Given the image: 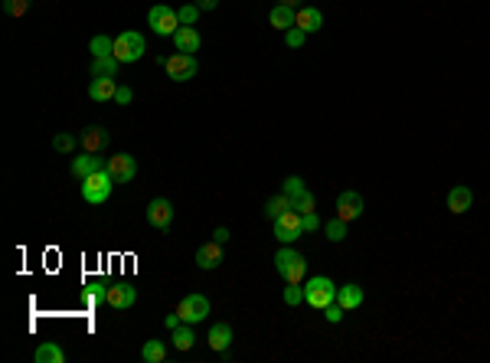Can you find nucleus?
I'll list each match as a JSON object with an SVG mask.
<instances>
[{
  "label": "nucleus",
  "mask_w": 490,
  "mask_h": 363,
  "mask_svg": "<svg viewBox=\"0 0 490 363\" xmlns=\"http://www.w3.org/2000/svg\"><path fill=\"white\" fill-rule=\"evenodd\" d=\"M288 210H294L288 193H275L272 200L265 203V216H268V219H275V216H281V213H288Z\"/></svg>",
  "instance_id": "nucleus-26"
},
{
  "label": "nucleus",
  "mask_w": 490,
  "mask_h": 363,
  "mask_svg": "<svg viewBox=\"0 0 490 363\" xmlns=\"http://www.w3.org/2000/svg\"><path fill=\"white\" fill-rule=\"evenodd\" d=\"M134 301H138V291L134 285H127V282H118V285H108V308L114 311H127V308H134Z\"/></svg>",
  "instance_id": "nucleus-10"
},
{
  "label": "nucleus",
  "mask_w": 490,
  "mask_h": 363,
  "mask_svg": "<svg viewBox=\"0 0 490 363\" xmlns=\"http://www.w3.org/2000/svg\"><path fill=\"white\" fill-rule=\"evenodd\" d=\"M147 223L154 229H170L174 223V203L167 200V197H157V200L147 203Z\"/></svg>",
  "instance_id": "nucleus-9"
},
{
  "label": "nucleus",
  "mask_w": 490,
  "mask_h": 363,
  "mask_svg": "<svg viewBox=\"0 0 490 363\" xmlns=\"http://www.w3.org/2000/svg\"><path fill=\"white\" fill-rule=\"evenodd\" d=\"M193 3H196L200 10H216V3H219V0H193Z\"/></svg>",
  "instance_id": "nucleus-43"
},
{
  "label": "nucleus",
  "mask_w": 490,
  "mask_h": 363,
  "mask_svg": "<svg viewBox=\"0 0 490 363\" xmlns=\"http://www.w3.org/2000/svg\"><path fill=\"white\" fill-rule=\"evenodd\" d=\"M170 39H174L176 52H200V46H203V37L196 33V26H180Z\"/></svg>",
  "instance_id": "nucleus-16"
},
{
  "label": "nucleus",
  "mask_w": 490,
  "mask_h": 363,
  "mask_svg": "<svg viewBox=\"0 0 490 363\" xmlns=\"http://www.w3.org/2000/svg\"><path fill=\"white\" fill-rule=\"evenodd\" d=\"M170 344H174L180 353L193 351V344H196V334H193V327H190V324L174 327V334H170Z\"/></svg>",
  "instance_id": "nucleus-23"
},
{
  "label": "nucleus",
  "mask_w": 490,
  "mask_h": 363,
  "mask_svg": "<svg viewBox=\"0 0 490 363\" xmlns=\"http://www.w3.org/2000/svg\"><path fill=\"white\" fill-rule=\"evenodd\" d=\"M114 95H118V79H92L88 86L92 101H114Z\"/></svg>",
  "instance_id": "nucleus-17"
},
{
  "label": "nucleus",
  "mask_w": 490,
  "mask_h": 363,
  "mask_svg": "<svg viewBox=\"0 0 490 363\" xmlns=\"http://www.w3.org/2000/svg\"><path fill=\"white\" fill-rule=\"evenodd\" d=\"M95 170H105V161H101V154H88V150H82L79 157H72V177L85 180V177H92Z\"/></svg>",
  "instance_id": "nucleus-14"
},
{
  "label": "nucleus",
  "mask_w": 490,
  "mask_h": 363,
  "mask_svg": "<svg viewBox=\"0 0 490 363\" xmlns=\"http://www.w3.org/2000/svg\"><path fill=\"white\" fill-rule=\"evenodd\" d=\"M272 223H275V239L281 246H291V242H298L304 236V213H298V210L275 216Z\"/></svg>",
  "instance_id": "nucleus-3"
},
{
  "label": "nucleus",
  "mask_w": 490,
  "mask_h": 363,
  "mask_svg": "<svg viewBox=\"0 0 490 363\" xmlns=\"http://www.w3.org/2000/svg\"><path fill=\"white\" fill-rule=\"evenodd\" d=\"M144 52H147L144 37L134 33V30H125L121 37H114V59H118V63H138Z\"/></svg>",
  "instance_id": "nucleus-4"
},
{
  "label": "nucleus",
  "mask_w": 490,
  "mask_h": 363,
  "mask_svg": "<svg viewBox=\"0 0 490 363\" xmlns=\"http://www.w3.org/2000/svg\"><path fill=\"white\" fill-rule=\"evenodd\" d=\"M112 187H114V177L108 174V167H105V170H95L92 177L82 180V200L92 203V206H101V203L112 197Z\"/></svg>",
  "instance_id": "nucleus-1"
},
{
  "label": "nucleus",
  "mask_w": 490,
  "mask_h": 363,
  "mask_svg": "<svg viewBox=\"0 0 490 363\" xmlns=\"http://www.w3.org/2000/svg\"><path fill=\"white\" fill-rule=\"evenodd\" d=\"M314 229H320V219H317V213H304V233H314Z\"/></svg>",
  "instance_id": "nucleus-41"
},
{
  "label": "nucleus",
  "mask_w": 490,
  "mask_h": 363,
  "mask_svg": "<svg viewBox=\"0 0 490 363\" xmlns=\"http://www.w3.org/2000/svg\"><path fill=\"white\" fill-rule=\"evenodd\" d=\"M324 233H327L330 242H343V239H347V223H343L340 216H334V219L324 226Z\"/></svg>",
  "instance_id": "nucleus-32"
},
{
  "label": "nucleus",
  "mask_w": 490,
  "mask_h": 363,
  "mask_svg": "<svg viewBox=\"0 0 490 363\" xmlns=\"http://www.w3.org/2000/svg\"><path fill=\"white\" fill-rule=\"evenodd\" d=\"M88 50H92V56H114V39L99 33V37H92Z\"/></svg>",
  "instance_id": "nucleus-31"
},
{
  "label": "nucleus",
  "mask_w": 490,
  "mask_h": 363,
  "mask_svg": "<svg viewBox=\"0 0 490 363\" xmlns=\"http://www.w3.org/2000/svg\"><path fill=\"white\" fill-rule=\"evenodd\" d=\"M343 314H347V308H343L340 301H334V304H327L324 308V317L330 321V324H340V321H343Z\"/></svg>",
  "instance_id": "nucleus-39"
},
{
  "label": "nucleus",
  "mask_w": 490,
  "mask_h": 363,
  "mask_svg": "<svg viewBox=\"0 0 490 363\" xmlns=\"http://www.w3.org/2000/svg\"><path fill=\"white\" fill-rule=\"evenodd\" d=\"M301 301H304V285H288L285 288V304L288 308H298Z\"/></svg>",
  "instance_id": "nucleus-38"
},
{
  "label": "nucleus",
  "mask_w": 490,
  "mask_h": 363,
  "mask_svg": "<svg viewBox=\"0 0 490 363\" xmlns=\"http://www.w3.org/2000/svg\"><path fill=\"white\" fill-rule=\"evenodd\" d=\"M147 23L157 37H174L176 30H180V20H176V10L174 7H167V3H154L151 13H147Z\"/></svg>",
  "instance_id": "nucleus-6"
},
{
  "label": "nucleus",
  "mask_w": 490,
  "mask_h": 363,
  "mask_svg": "<svg viewBox=\"0 0 490 363\" xmlns=\"http://www.w3.org/2000/svg\"><path fill=\"white\" fill-rule=\"evenodd\" d=\"M82 301H85V304H101V301H108V282H92V285L82 291Z\"/></svg>",
  "instance_id": "nucleus-28"
},
{
  "label": "nucleus",
  "mask_w": 490,
  "mask_h": 363,
  "mask_svg": "<svg viewBox=\"0 0 490 363\" xmlns=\"http://www.w3.org/2000/svg\"><path fill=\"white\" fill-rule=\"evenodd\" d=\"M118 69H121V63L114 56H92V66H88L92 79H114Z\"/></svg>",
  "instance_id": "nucleus-18"
},
{
  "label": "nucleus",
  "mask_w": 490,
  "mask_h": 363,
  "mask_svg": "<svg viewBox=\"0 0 490 363\" xmlns=\"http://www.w3.org/2000/svg\"><path fill=\"white\" fill-rule=\"evenodd\" d=\"M213 239H216V242H219V246H226L229 239H232V233H229L226 226H216V233H213Z\"/></svg>",
  "instance_id": "nucleus-42"
},
{
  "label": "nucleus",
  "mask_w": 490,
  "mask_h": 363,
  "mask_svg": "<svg viewBox=\"0 0 490 363\" xmlns=\"http://www.w3.org/2000/svg\"><path fill=\"white\" fill-rule=\"evenodd\" d=\"M304 301L317 308V311H324L327 304H334L337 301V288H334V282L327 275H314L307 278V285H304Z\"/></svg>",
  "instance_id": "nucleus-2"
},
{
  "label": "nucleus",
  "mask_w": 490,
  "mask_h": 363,
  "mask_svg": "<svg viewBox=\"0 0 490 363\" xmlns=\"http://www.w3.org/2000/svg\"><path fill=\"white\" fill-rule=\"evenodd\" d=\"M79 141H82V150H88V154H101V150L108 148V131H105L101 125H92L79 135Z\"/></svg>",
  "instance_id": "nucleus-15"
},
{
  "label": "nucleus",
  "mask_w": 490,
  "mask_h": 363,
  "mask_svg": "<svg viewBox=\"0 0 490 363\" xmlns=\"http://www.w3.org/2000/svg\"><path fill=\"white\" fill-rule=\"evenodd\" d=\"M294 26H301L304 33H317V30L324 26V13L317 10V7H301V10H298V23Z\"/></svg>",
  "instance_id": "nucleus-22"
},
{
  "label": "nucleus",
  "mask_w": 490,
  "mask_h": 363,
  "mask_svg": "<svg viewBox=\"0 0 490 363\" xmlns=\"http://www.w3.org/2000/svg\"><path fill=\"white\" fill-rule=\"evenodd\" d=\"M26 10H30V0H3V13L13 17V20H17V17H23Z\"/></svg>",
  "instance_id": "nucleus-36"
},
{
  "label": "nucleus",
  "mask_w": 490,
  "mask_h": 363,
  "mask_svg": "<svg viewBox=\"0 0 490 363\" xmlns=\"http://www.w3.org/2000/svg\"><path fill=\"white\" fill-rule=\"evenodd\" d=\"M141 360L144 363H163L167 360V344L163 340H144V347H141Z\"/></svg>",
  "instance_id": "nucleus-24"
},
{
  "label": "nucleus",
  "mask_w": 490,
  "mask_h": 363,
  "mask_svg": "<svg viewBox=\"0 0 490 363\" xmlns=\"http://www.w3.org/2000/svg\"><path fill=\"white\" fill-rule=\"evenodd\" d=\"M304 39H307V33H304L301 26H291V30H285V43H288V50H301Z\"/></svg>",
  "instance_id": "nucleus-35"
},
{
  "label": "nucleus",
  "mask_w": 490,
  "mask_h": 363,
  "mask_svg": "<svg viewBox=\"0 0 490 363\" xmlns=\"http://www.w3.org/2000/svg\"><path fill=\"white\" fill-rule=\"evenodd\" d=\"M471 203H474V193L467 187H451V193H448V210H451L454 216H461L471 210Z\"/></svg>",
  "instance_id": "nucleus-21"
},
{
  "label": "nucleus",
  "mask_w": 490,
  "mask_h": 363,
  "mask_svg": "<svg viewBox=\"0 0 490 363\" xmlns=\"http://www.w3.org/2000/svg\"><path fill=\"white\" fill-rule=\"evenodd\" d=\"M176 311L183 317V324H200L203 317H210V298L206 295H187L176 304Z\"/></svg>",
  "instance_id": "nucleus-7"
},
{
  "label": "nucleus",
  "mask_w": 490,
  "mask_h": 363,
  "mask_svg": "<svg viewBox=\"0 0 490 363\" xmlns=\"http://www.w3.org/2000/svg\"><path fill=\"white\" fill-rule=\"evenodd\" d=\"M105 167H108V174L114 177V184H131L134 180V174H138V161L131 157V154H112L108 161H105Z\"/></svg>",
  "instance_id": "nucleus-8"
},
{
  "label": "nucleus",
  "mask_w": 490,
  "mask_h": 363,
  "mask_svg": "<svg viewBox=\"0 0 490 363\" xmlns=\"http://www.w3.org/2000/svg\"><path fill=\"white\" fill-rule=\"evenodd\" d=\"M223 249H226V246H219L216 239L203 242L200 249H196V265H200V268H206V272L219 268V265H223Z\"/></svg>",
  "instance_id": "nucleus-13"
},
{
  "label": "nucleus",
  "mask_w": 490,
  "mask_h": 363,
  "mask_svg": "<svg viewBox=\"0 0 490 363\" xmlns=\"http://www.w3.org/2000/svg\"><path fill=\"white\" fill-rule=\"evenodd\" d=\"M285 3H288V7H298V3H301V0H285Z\"/></svg>",
  "instance_id": "nucleus-44"
},
{
  "label": "nucleus",
  "mask_w": 490,
  "mask_h": 363,
  "mask_svg": "<svg viewBox=\"0 0 490 363\" xmlns=\"http://www.w3.org/2000/svg\"><path fill=\"white\" fill-rule=\"evenodd\" d=\"M131 99H134V92H131L127 86H118V95H114V101H118V105H131Z\"/></svg>",
  "instance_id": "nucleus-40"
},
{
  "label": "nucleus",
  "mask_w": 490,
  "mask_h": 363,
  "mask_svg": "<svg viewBox=\"0 0 490 363\" xmlns=\"http://www.w3.org/2000/svg\"><path fill=\"white\" fill-rule=\"evenodd\" d=\"M363 298H366V295H363V288H360L356 282H350V285H340V288H337V301L347 308V311H356V308L363 304Z\"/></svg>",
  "instance_id": "nucleus-20"
},
{
  "label": "nucleus",
  "mask_w": 490,
  "mask_h": 363,
  "mask_svg": "<svg viewBox=\"0 0 490 363\" xmlns=\"http://www.w3.org/2000/svg\"><path fill=\"white\" fill-rule=\"evenodd\" d=\"M268 23L285 33V30H291V26L298 23V10H294V7H288V3H278L275 10L268 13Z\"/></svg>",
  "instance_id": "nucleus-19"
},
{
  "label": "nucleus",
  "mask_w": 490,
  "mask_h": 363,
  "mask_svg": "<svg viewBox=\"0 0 490 363\" xmlns=\"http://www.w3.org/2000/svg\"><path fill=\"white\" fill-rule=\"evenodd\" d=\"M291 206H294V210H298V213H314L317 200H314V193H311V190H307V193H301V197H298V200L291 203Z\"/></svg>",
  "instance_id": "nucleus-37"
},
{
  "label": "nucleus",
  "mask_w": 490,
  "mask_h": 363,
  "mask_svg": "<svg viewBox=\"0 0 490 363\" xmlns=\"http://www.w3.org/2000/svg\"><path fill=\"white\" fill-rule=\"evenodd\" d=\"M200 7H196V3H183V7H180V10H176V20H180V26H193L196 23V20H200Z\"/></svg>",
  "instance_id": "nucleus-34"
},
{
  "label": "nucleus",
  "mask_w": 490,
  "mask_h": 363,
  "mask_svg": "<svg viewBox=\"0 0 490 363\" xmlns=\"http://www.w3.org/2000/svg\"><path fill=\"white\" fill-rule=\"evenodd\" d=\"M52 148L59 150V154H72L76 148H82V141H79L76 135H69V131H63V135H56V138H52Z\"/></svg>",
  "instance_id": "nucleus-30"
},
{
  "label": "nucleus",
  "mask_w": 490,
  "mask_h": 363,
  "mask_svg": "<svg viewBox=\"0 0 490 363\" xmlns=\"http://www.w3.org/2000/svg\"><path fill=\"white\" fill-rule=\"evenodd\" d=\"M163 69H167V75H170L174 82H190L193 75L200 72V63H196L193 52H174V56L163 59Z\"/></svg>",
  "instance_id": "nucleus-5"
},
{
  "label": "nucleus",
  "mask_w": 490,
  "mask_h": 363,
  "mask_svg": "<svg viewBox=\"0 0 490 363\" xmlns=\"http://www.w3.org/2000/svg\"><path fill=\"white\" fill-rule=\"evenodd\" d=\"M281 193H288L291 203H294L298 197H301V193H307V184H304L301 177H288V180L281 184Z\"/></svg>",
  "instance_id": "nucleus-33"
},
{
  "label": "nucleus",
  "mask_w": 490,
  "mask_h": 363,
  "mask_svg": "<svg viewBox=\"0 0 490 363\" xmlns=\"http://www.w3.org/2000/svg\"><path fill=\"white\" fill-rule=\"evenodd\" d=\"M37 363H65V353L59 344H39L37 353H33Z\"/></svg>",
  "instance_id": "nucleus-25"
},
{
  "label": "nucleus",
  "mask_w": 490,
  "mask_h": 363,
  "mask_svg": "<svg viewBox=\"0 0 490 363\" xmlns=\"http://www.w3.org/2000/svg\"><path fill=\"white\" fill-rule=\"evenodd\" d=\"M206 340H210V347H213L219 357H226V360H229V347H232V327H229L226 321H219V324L210 327Z\"/></svg>",
  "instance_id": "nucleus-12"
},
{
  "label": "nucleus",
  "mask_w": 490,
  "mask_h": 363,
  "mask_svg": "<svg viewBox=\"0 0 490 363\" xmlns=\"http://www.w3.org/2000/svg\"><path fill=\"white\" fill-rule=\"evenodd\" d=\"M304 275H307V259H298V262H291L288 268H285V272H281V278H285V282H288V285H301L304 282Z\"/></svg>",
  "instance_id": "nucleus-27"
},
{
  "label": "nucleus",
  "mask_w": 490,
  "mask_h": 363,
  "mask_svg": "<svg viewBox=\"0 0 490 363\" xmlns=\"http://www.w3.org/2000/svg\"><path fill=\"white\" fill-rule=\"evenodd\" d=\"M337 216L343 223H350V219H360L363 216V197L356 193V190H343L337 197Z\"/></svg>",
  "instance_id": "nucleus-11"
},
{
  "label": "nucleus",
  "mask_w": 490,
  "mask_h": 363,
  "mask_svg": "<svg viewBox=\"0 0 490 363\" xmlns=\"http://www.w3.org/2000/svg\"><path fill=\"white\" fill-rule=\"evenodd\" d=\"M298 259H301V252H298V249H291V246H281V249L275 252V268H278V275H281V272H285L291 262H298Z\"/></svg>",
  "instance_id": "nucleus-29"
}]
</instances>
